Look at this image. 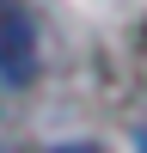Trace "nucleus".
<instances>
[{
  "label": "nucleus",
  "instance_id": "nucleus-1",
  "mask_svg": "<svg viewBox=\"0 0 147 153\" xmlns=\"http://www.w3.org/2000/svg\"><path fill=\"white\" fill-rule=\"evenodd\" d=\"M37 74V31L24 0H0V86H31Z\"/></svg>",
  "mask_w": 147,
  "mask_h": 153
}]
</instances>
